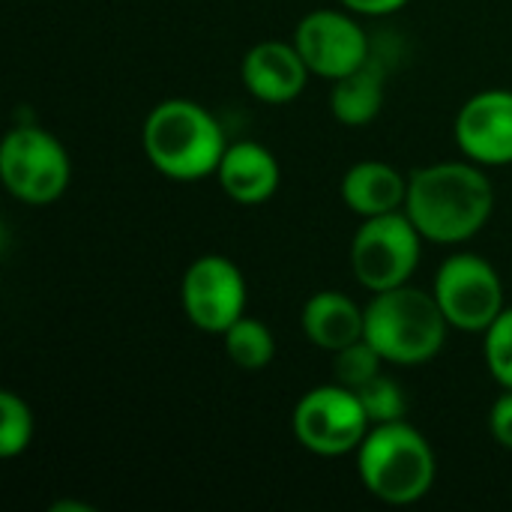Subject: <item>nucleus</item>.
Returning a JSON list of instances; mask_svg holds the SVG:
<instances>
[{
	"label": "nucleus",
	"instance_id": "nucleus-8",
	"mask_svg": "<svg viewBox=\"0 0 512 512\" xmlns=\"http://www.w3.org/2000/svg\"><path fill=\"white\" fill-rule=\"evenodd\" d=\"M294 438L315 456H348L357 453L372 423L354 390L342 384H321L309 390L291 417Z\"/></svg>",
	"mask_w": 512,
	"mask_h": 512
},
{
	"label": "nucleus",
	"instance_id": "nucleus-13",
	"mask_svg": "<svg viewBox=\"0 0 512 512\" xmlns=\"http://www.w3.org/2000/svg\"><path fill=\"white\" fill-rule=\"evenodd\" d=\"M216 180L234 204L258 207L276 195L282 171L270 147L258 141H234L225 147V156L216 168Z\"/></svg>",
	"mask_w": 512,
	"mask_h": 512
},
{
	"label": "nucleus",
	"instance_id": "nucleus-7",
	"mask_svg": "<svg viewBox=\"0 0 512 512\" xmlns=\"http://www.w3.org/2000/svg\"><path fill=\"white\" fill-rule=\"evenodd\" d=\"M432 294L447 324L462 333H486L492 321L507 309L498 270L474 252L450 255L438 267Z\"/></svg>",
	"mask_w": 512,
	"mask_h": 512
},
{
	"label": "nucleus",
	"instance_id": "nucleus-24",
	"mask_svg": "<svg viewBox=\"0 0 512 512\" xmlns=\"http://www.w3.org/2000/svg\"><path fill=\"white\" fill-rule=\"evenodd\" d=\"M54 512H93V507H84V504H57V507H51Z\"/></svg>",
	"mask_w": 512,
	"mask_h": 512
},
{
	"label": "nucleus",
	"instance_id": "nucleus-11",
	"mask_svg": "<svg viewBox=\"0 0 512 512\" xmlns=\"http://www.w3.org/2000/svg\"><path fill=\"white\" fill-rule=\"evenodd\" d=\"M456 144L477 165L512 162V90H483L456 114Z\"/></svg>",
	"mask_w": 512,
	"mask_h": 512
},
{
	"label": "nucleus",
	"instance_id": "nucleus-16",
	"mask_svg": "<svg viewBox=\"0 0 512 512\" xmlns=\"http://www.w3.org/2000/svg\"><path fill=\"white\" fill-rule=\"evenodd\" d=\"M384 81H387V72L375 60V54L363 66H357L354 72L336 78L333 90H330L333 117L345 126L372 123L384 108Z\"/></svg>",
	"mask_w": 512,
	"mask_h": 512
},
{
	"label": "nucleus",
	"instance_id": "nucleus-22",
	"mask_svg": "<svg viewBox=\"0 0 512 512\" xmlns=\"http://www.w3.org/2000/svg\"><path fill=\"white\" fill-rule=\"evenodd\" d=\"M489 429H492V438L504 447L512 450V390H504L492 411H489Z\"/></svg>",
	"mask_w": 512,
	"mask_h": 512
},
{
	"label": "nucleus",
	"instance_id": "nucleus-2",
	"mask_svg": "<svg viewBox=\"0 0 512 512\" xmlns=\"http://www.w3.org/2000/svg\"><path fill=\"white\" fill-rule=\"evenodd\" d=\"M141 144L150 165L162 177L180 183L216 174L228 147L219 120L192 99H165L153 105L141 129Z\"/></svg>",
	"mask_w": 512,
	"mask_h": 512
},
{
	"label": "nucleus",
	"instance_id": "nucleus-18",
	"mask_svg": "<svg viewBox=\"0 0 512 512\" xmlns=\"http://www.w3.org/2000/svg\"><path fill=\"white\" fill-rule=\"evenodd\" d=\"M33 432H36V420H33L30 405L18 393L3 390L0 393V456L3 459L21 456L30 447Z\"/></svg>",
	"mask_w": 512,
	"mask_h": 512
},
{
	"label": "nucleus",
	"instance_id": "nucleus-14",
	"mask_svg": "<svg viewBox=\"0 0 512 512\" xmlns=\"http://www.w3.org/2000/svg\"><path fill=\"white\" fill-rule=\"evenodd\" d=\"M408 177L381 159H363L351 165L342 177V201L360 219L405 210Z\"/></svg>",
	"mask_w": 512,
	"mask_h": 512
},
{
	"label": "nucleus",
	"instance_id": "nucleus-5",
	"mask_svg": "<svg viewBox=\"0 0 512 512\" xmlns=\"http://www.w3.org/2000/svg\"><path fill=\"white\" fill-rule=\"evenodd\" d=\"M69 177V153L48 129L24 123L6 132L0 144V180L9 195L30 207H45L66 192Z\"/></svg>",
	"mask_w": 512,
	"mask_h": 512
},
{
	"label": "nucleus",
	"instance_id": "nucleus-1",
	"mask_svg": "<svg viewBox=\"0 0 512 512\" xmlns=\"http://www.w3.org/2000/svg\"><path fill=\"white\" fill-rule=\"evenodd\" d=\"M495 210V189L477 162H435L411 171L405 213L432 243L477 237Z\"/></svg>",
	"mask_w": 512,
	"mask_h": 512
},
{
	"label": "nucleus",
	"instance_id": "nucleus-20",
	"mask_svg": "<svg viewBox=\"0 0 512 512\" xmlns=\"http://www.w3.org/2000/svg\"><path fill=\"white\" fill-rule=\"evenodd\" d=\"M381 363H384V357L366 339H357V342L333 351V381L348 390H360L375 375H381Z\"/></svg>",
	"mask_w": 512,
	"mask_h": 512
},
{
	"label": "nucleus",
	"instance_id": "nucleus-4",
	"mask_svg": "<svg viewBox=\"0 0 512 512\" xmlns=\"http://www.w3.org/2000/svg\"><path fill=\"white\" fill-rule=\"evenodd\" d=\"M447 318L435 294L408 285L378 291L366 303L363 339L396 366H420L438 357L447 342Z\"/></svg>",
	"mask_w": 512,
	"mask_h": 512
},
{
	"label": "nucleus",
	"instance_id": "nucleus-17",
	"mask_svg": "<svg viewBox=\"0 0 512 512\" xmlns=\"http://www.w3.org/2000/svg\"><path fill=\"white\" fill-rule=\"evenodd\" d=\"M225 354L228 360L243 369V372H261L273 363V354H276V339L270 333L267 324H261L258 318H237L225 333Z\"/></svg>",
	"mask_w": 512,
	"mask_h": 512
},
{
	"label": "nucleus",
	"instance_id": "nucleus-12",
	"mask_svg": "<svg viewBox=\"0 0 512 512\" xmlns=\"http://www.w3.org/2000/svg\"><path fill=\"white\" fill-rule=\"evenodd\" d=\"M240 75H243L246 90L258 102L285 105L303 93L312 72H309V66H306V60L294 42L264 39L246 51Z\"/></svg>",
	"mask_w": 512,
	"mask_h": 512
},
{
	"label": "nucleus",
	"instance_id": "nucleus-19",
	"mask_svg": "<svg viewBox=\"0 0 512 512\" xmlns=\"http://www.w3.org/2000/svg\"><path fill=\"white\" fill-rule=\"evenodd\" d=\"M369 423L378 426V423H396V420H405L408 414V399H405V390L399 387L396 378L390 375H375L369 384H363L360 390H354Z\"/></svg>",
	"mask_w": 512,
	"mask_h": 512
},
{
	"label": "nucleus",
	"instance_id": "nucleus-21",
	"mask_svg": "<svg viewBox=\"0 0 512 512\" xmlns=\"http://www.w3.org/2000/svg\"><path fill=\"white\" fill-rule=\"evenodd\" d=\"M486 336V366L492 372V378L504 387L512 390V306H507L492 327L483 333Z\"/></svg>",
	"mask_w": 512,
	"mask_h": 512
},
{
	"label": "nucleus",
	"instance_id": "nucleus-3",
	"mask_svg": "<svg viewBox=\"0 0 512 512\" xmlns=\"http://www.w3.org/2000/svg\"><path fill=\"white\" fill-rule=\"evenodd\" d=\"M357 474L378 501L408 507L432 492L438 459L426 435L408 420L378 423L357 447Z\"/></svg>",
	"mask_w": 512,
	"mask_h": 512
},
{
	"label": "nucleus",
	"instance_id": "nucleus-23",
	"mask_svg": "<svg viewBox=\"0 0 512 512\" xmlns=\"http://www.w3.org/2000/svg\"><path fill=\"white\" fill-rule=\"evenodd\" d=\"M339 3L357 15H390L399 12L408 0H339Z\"/></svg>",
	"mask_w": 512,
	"mask_h": 512
},
{
	"label": "nucleus",
	"instance_id": "nucleus-9",
	"mask_svg": "<svg viewBox=\"0 0 512 512\" xmlns=\"http://www.w3.org/2000/svg\"><path fill=\"white\" fill-rule=\"evenodd\" d=\"M180 303L192 327L222 336L246 315V276L225 255H201L183 273Z\"/></svg>",
	"mask_w": 512,
	"mask_h": 512
},
{
	"label": "nucleus",
	"instance_id": "nucleus-10",
	"mask_svg": "<svg viewBox=\"0 0 512 512\" xmlns=\"http://www.w3.org/2000/svg\"><path fill=\"white\" fill-rule=\"evenodd\" d=\"M294 45L303 54L312 75L336 81L372 57V42L366 30L339 9H315L300 18L294 30Z\"/></svg>",
	"mask_w": 512,
	"mask_h": 512
},
{
	"label": "nucleus",
	"instance_id": "nucleus-15",
	"mask_svg": "<svg viewBox=\"0 0 512 512\" xmlns=\"http://www.w3.org/2000/svg\"><path fill=\"white\" fill-rule=\"evenodd\" d=\"M300 324L312 345L333 354V351L363 339L366 306H357L342 291H318L303 303Z\"/></svg>",
	"mask_w": 512,
	"mask_h": 512
},
{
	"label": "nucleus",
	"instance_id": "nucleus-6",
	"mask_svg": "<svg viewBox=\"0 0 512 512\" xmlns=\"http://www.w3.org/2000/svg\"><path fill=\"white\" fill-rule=\"evenodd\" d=\"M423 240L405 210L363 219L351 240V270L357 282L372 294L408 285L420 264Z\"/></svg>",
	"mask_w": 512,
	"mask_h": 512
}]
</instances>
